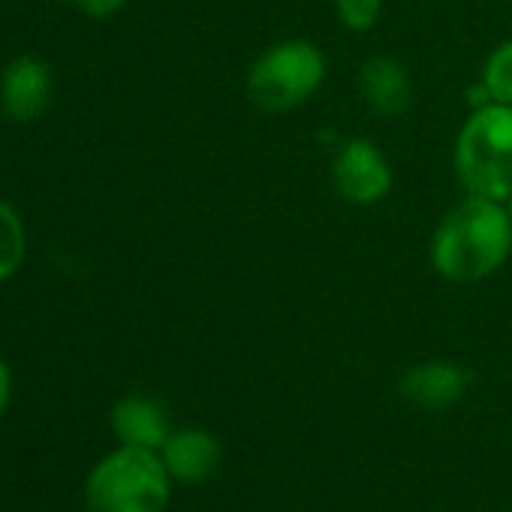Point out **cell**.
I'll list each match as a JSON object with an SVG mask.
<instances>
[{"label":"cell","mask_w":512,"mask_h":512,"mask_svg":"<svg viewBox=\"0 0 512 512\" xmlns=\"http://www.w3.org/2000/svg\"><path fill=\"white\" fill-rule=\"evenodd\" d=\"M55 94V79L46 61L34 55H22L7 64L4 76H0V106H4L7 118L28 124L37 121Z\"/></svg>","instance_id":"cell-6"},{"label":"cell","mask_w":512,"mask_h":512,"mask_svg":"<svg viewBox=\"0 0 512 512\" xmlns=\"http://www.w3.org/2000/svg\"><path fill=\"white\" fill-rule=\"evenodd\" d=\"M356 85H359L362 103L383 118H398L413 103V82H410L407 67L395 58H386V55L371 58L359 70Z\"/></svg>","instance_id":"cell-8"},{"label":"cell","mask_w":512,"mask_h":512,"mask_svg":"<svg viewBox=\"0 0 512 512\" xmlns=\"http://www.w3.org/2000/svg\"><path fill=\"white\" fill-rule=\"evenodd\" d=\"M25 250H28L25 223L10 202L0 199V284L10 281L22 269Z\"/></svg>","instance_id":"cell-11"},{"label":"cell","mask_w":512,"mask_h":512,"mask_svg":"<svg viewBox=\"0 0 512 512\" xmlns=\"http://www.w3.org/2000/svg\"><path fill=\"white\" fill-rule=\"evenodd\" d=\"M479 82L485 85V91L491 94L494 103L512 106V40L500 43V46L488 55Z\"/></svg>","instance_id":"cell-12"},{"label":"cell","mask_w":512,"mask_h":512,"mask_svg":"<svg viewBox=\"0 0 512 512\" xmlns=\"http://www.w3.org/2000/svg\"><path fill=\"white\" fill-rule=\"evenodd\" d=\"M512 250V217L503 202L467 196L437 226L431 263L437 275L455 284H473L494 275Z\"/></svg>","instance_id":"cell-1"},{"label":"cell","mask_w":512,"mask_h":512,"mask_svg":"<svg viewBox=\"0 0 512 512\" xmlns=\"http://www.w3.org/2000/svg\"><path fill=\"white\" fill-rule=\"evenodd\" d=\"M169 470L154 449L121 446L106 455L85 482L88 512H163Z\"/></svg>","instance_id":"cell-3"},{"label":"cell","mask_w":512,"mask_h":512,"mask_svg":"<svg viewBox=\"0 0 512 512\" xmlns=\"http://www.w3.org/2000/svg\"><path fill=\"white\" fill-rule=\"evenodd\" d=\"M112 428L124 446L163 449L169 440V419L163 407L142 395H127L112 407Z\"/></svg>","instance_id":"cell-10"},{"label":"cell","mask_w":512,"mask_h":512,"mask_svg":"<svg viewBox=\"0 0 512 512\" xmlns=\"http://www.w3.org/2000/svg\"><path fill=\"white\" fill-rule=\"evenodd\" d=\"M160 458L172 479L178 482H205L220 464V443L214 434L199 428H184L169 434L160 449Z\"/></svg>","instance_id":"cell-9"},{"label":"cell","mask_w":512,"mask_h":512,"mask_svg":"<svg viewBox=\"0 0 512 512\" xmlns=\"http://www.w3.org/2000/svg\"><path fill=\"white\" fill-rule=\"evenodd\" d=\"M509 217H512V196H509Z\"/></svg>","instance_id":"cell-16"},{"label":"cell","mask_w":512,"mask_h":512,"mask_svg":"<svg viewBox=\"0 0 512 512\" xmlns=\"http://www.w3.org/2000/svg\"><path fill=\"white\" fill-rule=\"evenodd\" d=\"M332 181L341 199L353 205H374L392 190V166L374 142L350 139L335 154Z\"/></svg>","instance_id":"cell-5"},{"label":"cell","mask_w":512,"mask_h":512,"mask_svg":"<svg viewBox=\"0 0 512 512\" xmlns=\"http://www.w3.org/2000/svg\"><path fill=\"white\" fill-rule=\"evenodd\" d=\"M326 79V58L308 40H284L266 49L247 76V97L263 112L302 106Z\"/></svg>","instance_id":"cell-4"},{"label":"cell","mask_w":512,"mask_h":512,"mask_svg":"<svg viewBox=\"0 0 512 512\" xmlns=\"http://www.w3.org/2000/svg\"><path fill=\"white\" fill-rule=\"evenodd\" d=\"M76 10H82L85 16H94V19H109L115 13H121V7L127 0H70Z\"/></svg>","instance_id":"cell-14"},{"label":"cell","mask_w":512,"mask_h":512,"mask_svg":"<svg viewBox=\"0 0 512 512\" xmlns=\"http://www.w3.org/2000/svg\"><path fill=\"white\" fill-rule=\"evenodd\" d=\"M335 10L344 28L353 34H368L383 16V0H335Z\"/></svg>","instance_id":"cell-13"},{"label":"cell","mask_w":512,"mask_h":512,"mask_svg":"<svg viewBox=\"0 0 512 512\" xmlns=\"http://www.w3.org/2000/svg\"><path fill=\"white\" fill-rule=\"evenodd\" d=\"M10 395H13V374H10V365L0 356V416L7 413L10 407Z\"/></svg>","instance_id":"cell-15"},{"label":"cell","mask_w":512,"mask_h":512,"mask_svg":"<svg viewBox=\"0 0 512 512\" xmlns=\"http://www.w3.org/2000/svg\"><path fill=\"white\" fill-rule=\"evenodd\" d=\"M470 380H473L470 371H464L461 365H452V362H422V365L410 368L401 377L398 389L416 407L446 410V407H455L467 395Z\"/></svg>","instance_id":"cell-7"},{"label":"cell","mask_w":512,"mask_h":512,"mask_svg":"<svg viewBox=\"0 0 512 512\" xmlns=\"http://www.w3.org/2000/svg\"><path fill=\"white\" fill-rule=\"evenodd\" d=\"M455 172L470 196L494 202L512 196V106L473 109L455 142Z\"/></svg>","instance_id":"cell-2"}]
</instances>
